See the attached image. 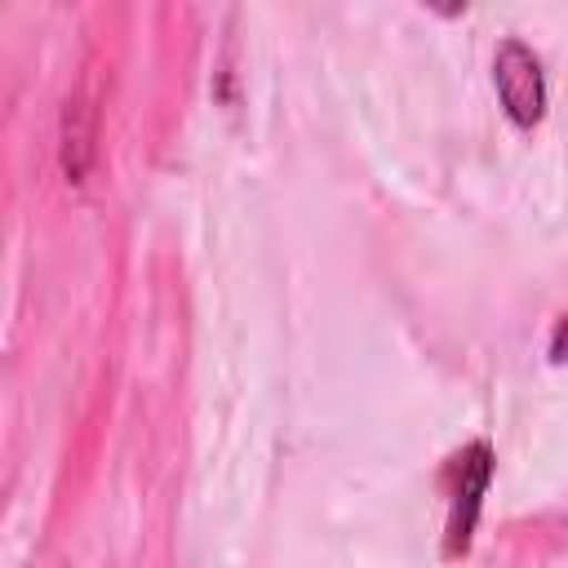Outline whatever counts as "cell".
<instances>
[{"label":"cell","mask_w":568,"mask_h":568,"mask_svg":"<svg viewBox=\"0 0 568 568\" xmlns=\"http://www.w3.org/2000/svg\"><path fill=\"white\" fill-rule=\"evenodd\" d=\"M497 457L488 448V439H470L462 444L448 466H444V488H448V519H444V559H462L475 541L479 528V510H484V493L493 484Z\"/></svg>","instance_id":"cell-1"},{"label":"cell","mask_w":568,"mask_h":568,"mask_svg":"<svg viewBox=\"0 0 568 568\" xmlns=\"http://www.w3.org/2000/svg\"><path fill=\"white\" fill-rule=\"evenodd\" d=\"M493 89H497L501 115L515 129H532V124L546 120V106H550L546 67L519 36H506L497 44V53H493Z\"/></svg>","instance_id":"cell-2"},{"label":"cell","mask_w":568,"mask_h":568,"mask_svg":"<svg viewBox=\"0 0 568 568\" xmlns=\"http://www.w3.org/2000/svg\"><path fill=\"white\" fill-rule=\"evenodd\" d=\"M93 164V106L84 93L67 98V111H62V173L67 182H84Z\"/></svg>","instance_id":"cell-3"},{"label":"cell","mask_w":568,"mask_h":568,"mask_svg":"<svg viewBox=\"0 0 568 568\" xmlns=\"http://www.w3.org/2000/svg\"><path fill=\"white\" fill-rule=\"evenodd\" d=\"M550 359H568V315L555 324V333H550Z\"/></svg>","instance_id":"cell-4"}]
</instances>
